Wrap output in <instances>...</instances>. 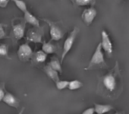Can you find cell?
Segmentation results:
<instances>
[{
	"label": "cell",
	"instance_id": "cell-1",
	"mask_svg": "<svg viewBox=\"0 0 129 114\" xmlns=\"http://www.w3.org/2000/svg\"><path fill=\"white\" fill-rule=\"evenodd\" d=\"M78 32V29L77 27H75L69 34V35L67 37L66 40H64V45H63V49H62V52H61V61H60L61 64L63 63L64 58H66V56L68 55V53L69 52V51L72 48L73 44H74L75 40V38L77 37Z\"/></svg>",
	"mask_w": 129,
	"mask_h": 114
},
{
	"label": "cell",
	"instance_id": "cell-2",
	"mask_svg": "<svg viewBox=\"0 0 129 114\" xmlns=\"http://www.w3.org/2000/svg\"><path fill=\"white\" fill-rule=\"evenodd\" d=\"M102 63H105V60H104V55H103V53L102 51L101 44L100 43L98 44V46H96L95 52H93V54L91 57L89 66L90 67L92 66L99 65V64H102Z\"/></svg>",
	"mask_w": 129,
	"mask_h": 114
},
{
	"label": "cell",
	"instance_id": "cell-3",
	"mask_svg": "<svg viewBox=\"0 0 129 114\" xmlns=\"http://www.w3.org/2000/svg\"><path fill=\"white\" fill-rule=\"evenodd\" d=\"M18 55L21 60L27 61L33 55L32 48L30 46L28 43H24L20 46L18 50Z\"/></svg>",
	"mask_w": 129,
	"mask_h": 114
},
{
	"label": "cell",
	"instance_id": "cell-4",
	"mask_svg": "<svg viewBox=\"0 0 129 114\" xmlns=\"http://www.w3.org/2000/svg\"><path fill=\"white\" fill-rule=\"evenodd\" d=\"M44 21L49 26V34H50V36H51L52 40L58 41L60 39H61L62 37H63V32H62V31L58 26H56L53 22H52V21H50L49 20H46V19H44Z\"/></svg>",
	"mask_w": 129,
	"mask_h": 114
},
{
	"label": "cell",
	"instance_id": "cell-5",
	"mask_svg": "<svg viewBox=\"0 0 129 114\" xmlns=\"http://www.w3.org/2000/svg\"><path fill=\"white\" fill-rule=\"evenodd\" d=\"M102 37V42L100 43L102 49H103L108 54H111L112 52V43L109 37V34L105 31H103L101 34Z\"/></svg>",
	"mask_w": 129,
	"mask_h": 114
},
{
	"label": "cell",
	"instance_id": "cell-6",
	"mask_svg": "<svg viewBox=\"0 0 129 114\" xmlns=\"http://www.w3.org/2000/svg\"><path fill=\"white\" fill-rule=\"evenodd\" d=\"M96 14H97V12L95 9L93 8L87 9L84 11L82 14V19L84 21V23L89 25L93 22V21L96 16Z\"/></svg>",
	"mask_w": 129,
	"mask_h": 114
},
{
	"label": "cell",
	"instance_id": "cell-7",
	"mask_svg": "<svg viewBox=\"0 0 129 114\" xmlns=\"http://www.w3.org/2000/svg\"><path fill=\"white\" fill-rule=\"evenodd\" d=\"M103 82L105 88L109 91H113L116 88V80L115 76L112 74L106 75L103 78Z\"/></svg>",
	"mask_w": 129,
	"mask_h": 114
},
{
	"label": "cell",
	"instance_id": "cell-8",
	"mask_svg": "<svg viewBox=\"0 0 129 114\" xmlns=\"http://www.w3.org/2000/svg\"><path fill=\"white\" fill-rule=\"evenodd\" d=\"M3 101L4 103H6L7 105H9V106L14 107V108H18L19 106V102H18V100L16 99V97L14 95H12L9 92H6V93L5 97L3 98Z\"/></svg>",
	"mask_w": 129,
	"mask_h": 114
},
{
	"label": "cell",
	"instance_id": "cell-9",
	"mask_svg": "<svg viewBox=\"0 0 129 114\" xmlns=\"http://www.w3.org/2000/svg\"><path fill=\"white\" fill-rule=\"evenodd\" d=\"M24 31H25V25L22 23H19L13 25L12 27L13 34L17 40H20L24 37Z\"/></svg>",
	"mask_w": 129,
	"mask_h": 114
},
{
	"label": "cell",
	"instance_id": "cell-10",
	"mask_svg": "<svg viewBox=\"0 0 129 114\" xmlns=\"http://www.w3.org/2000/svg\"><path fill=\"white\" fill-rule=\"evenodd\" d=\"M24 20L27 23L35 26V27H40V22L39 20L29 11H27L24 12Z\"/></svg>",
	"mask_w": 129,
	"mask_h": 114
},
{
	"label": "cell",
	"instance_id": "cell-11",
	"mask_svg": "<svg viewBox=\"0 0 129 114\" xmlns=\"http://www.w3.org/2000/svg\"><path fill=\"white\" fill-rule=\"evenodd\" d=\"M27 40L32 41L34 43H41L42 42V34L40 32L37 31L35 30L30 31L27 36Z\"/></svg>",
	"mask_w": 129,
	"mask_h": 114
},
{
	"label": "cell",
	"instance_id": "cell-12",
	"mask_svg": "<svg viewBox=\"0 0 129 114\" xmlns=\"http://www.w3.org/2000/svg\"><path fill=\"white\" fill-rule=\"evenodd\" d=\"M94 105H95L94 111L97 114H105V113L109 112L110 110H112L113 109V107L111 105H109V104H98V103H95Z\"/></svg>",
	"mask_w": 129,
	"mask_h": 114
},
{
	"label": "cell",
	"instance_id": "cell-13",
	"mask_svg": "<svg viewBox=\"0 0 129 114\" xmlns=\"http://www.w3.org/2000/svg\"><path fill=\"white\" fill-rule=\"evenodd\" d=\"M44 71L46 72V74L55 82L56 83L58 80H59V78H58V73L55 71L54 69H52L51 67H49V66H46L45 68H44Z\"/></svg>",
	"mask_w": 129,
	"mask_h": 114
},
{
	"label": "cell",
	"instance_id": "cell-14",
	"mask_svg": "<svg viewBox=\"0 0 129 114\" xmlns=\"http://www.w3.org/2000/svg\"><path fill=\"white\" fill-rule=\"evenodd\" d=\"M49 67H51L52 69H54L55 71H56L58 73H61L62 70H61V63L60 61L55 58V57H54V58H52L49 63Z\"/></svg>",
	"mask_w": 129,
	"mask_h": 114
},
{
	"label": "cell",
	"instance_id": "cell-15",
	"mask_svg": "<svg viewBox=\"0 0 129 114\" xmlns=\"http://www.w3.org/2000/svg\"><path fill=\"white\" fill-rule=\"evenodd\" d=\"M43 51L47 55V54H52L55 52V47L53 44L51 43H43L42 46Z\"/></svg>",
	"mask_w": 129,
	"mask_h": 114
},
{
	"label": "cell",
	"instance_id": "cell-16",
	"mask_svg": "<svg viewBox=\"0 0 129 114\" xmlns=\"http://www.w3.org/2000/svg\"><path fill=\"white\" fill-rule=\"evenodd\" d=\"M82 86H83V84L81 83V81H80L78 80H72V81H69L68 88L71 91H75V90L81 88Z\"/></svg>",
	"mask_w": 129,
	"mask_h": 114
},
{
	"label": "cell",
	"instance_id": "cell-17",
	"mask_svg": "<svg viewBox=\"0 0 129 114\" xmlns=\"http://www.w3.org/2000/svg\"><path fill=\"white\" fill-rule=\"evenodd\" d=\"M46 57H47V55L43 50H40L37 52L35 54V60L37 63H44L46 60Z\"/></svg>",
	"mask_w": 129,
	"mask_h": 114
},
{
	"label": "cell",
	"instance_id": "cell-18",
	"mask_svg": "<svg viewBox=\"0 0 129 114\" xmlns=\"http://www.w3.org/2000/svg\"><path fill=\"white\" fill-rule=\"evenodd\" d=\"M14 3H15L16 6L21 11L23 12L24 13L25 12L27 11V5L25 4V3L24 1H22V0H15Z\"/></svg>",
	"mask_w": 129,
	"mask_h": 114
},
{
	"label": "cell",
	"instance_id": "cell-19",
	"mask_svg": "<svg viewBox=\"0 0 129 114\" xmlns=\"http://www.w3.org/2000/svg\"><path fill=\"white\" fill-rule=\"evenodd\" d=\"M69 81H66V80H58L56 83H55V85H56V88L58 90H64L66 89L68 85H69Z\"/></svg>",
	"mask_w": 129,
	"mask_h": 114
},
{
	"label": "cell",
	"instance_id": "cell-20",
	"mask_svg": "<svg viewBox=\"0 0 129 114\" xmlns=\"http://www.w3.org/2000/svg\"><path fill=\"white\" fill-rule=\"evenodd\" d=\"M9 53V47L6 44H0V55L8 57Z\"/></svg>",
	"mask_w": 129,
	"mask_h": 114
},
{
	"label": "cell",
	"instance_id": "cell-21",
	"mask_svg": "<svg viewBox=\"0 0 129 114\" xmlns=\"http://www.w3.org/2000/svg\"><path fill=\"white\" fill-rule=\"evenodd\" d=\"M75 3L76 5L79 6H86L90 5L92 1H90V0H76V1H75Z\"/></svg>",
	"mask_w": 129,
	"mask_h": 114
},
{
	"label": "cell",
	"instance_id": "cell-22",
	"mask_svg": "<svg viewBox=\"0 0 129 114\" xmlns=\"http://www.w3.org/2000/svg\"><path fill=\"white\" fill-rule=\"evenodd\" d=\"M6 92H5V83L2 82L0 84V102L3 101L4 97H5Z\"/></svg>",
	"mask_w": 129,
	"mask_h": 114
},
{
	"label": "cell",
	"instance_id": "cell-23",
	"mask_svg": "<svg viewBox=\"0 0 129 114\" xmlns=\"http://www.w3.org/2000/svg\"><path fill=\"white\" fill-rule=\"evenodd\" d=\"M94 112H95L94 108L93 107H90V108H87V109L84 110L81 114H94Z\"/></svg>",
	"mask_w": 129,
	"mask_h": 114
},
{
	"label": "cell",
	"instance_id": "cell-24",
	"mask_svg": "<svg viewBox=\"0 0 129 114\" xmlns=\"http://www.w3.org/2000/svg\"><path fill=\"white\" fill-rule=\"evenodd\" d=\"M6 31L3 28V27L0 24V39H3L4 37H6Z\"/></svg>",
	"mask_w": 129,
	"mask_h": 114
},
{
	"label": "cell",
	"instance_id": "cell-25",
	"mask_svg": "<svg viewBox=\"0 0 129 114\" xmlns=\"http://www.w3.org/2000/svg\"><path fill=\"white\" fill-rule=\"evenodd\" d=\"M9 3V0H0V7L6 8Z\"/></svg>",
	"mask_w": 129,
	"mask_h": 114
},
{
	"label": "cell",
	"instance_id": "cell-26",
	"mask_svg": "<svg viewBox=\"0 0 129 114\" xmlns=\"http://www.w3.org/2000/svg\"><path fill=\"white\" fill-rule=\"evenodd\" d=\"M24 108H22V109L18 113V114H23V112H24Z\"/></svg>",
	"mask_w": 129,
	"mask_h": 114
},
{
	"label": "cell",
	"instance_id": "cell-27",
	"mask_svg": "<svg viewBox=\"0 0 129 114\" xmlns=\"http://www.w3.org/2000/svg\"><path fill=\"white\" fill-rule=\"evenodd\" d=\"M115 114H119V113H115Z\"/></svg>",
	"mask_w": 129,
	"mask_h": 114
}]
</instances>
